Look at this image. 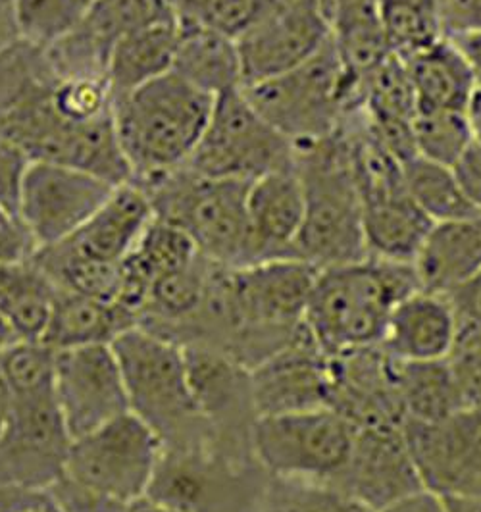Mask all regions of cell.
<instances>
[{
  "label": "cell",
  "mask_w": 481,
  "mask_h": 512,
  "mask_svg": "<svg viewBox=\"0 0 481 512\" xmlns=\"http://www.w3.org/2000/svg\"><path fill=\"white\" fill-rule=\"evenodd\" d=\"M116 185L70 166L31 162L22 185L18 218L35 249L64 241L79 230Z\"/></svg>",
  "instance_id": "obj_13"
},
{
  "label": "cell",
  "mask_w": 481,
  "mask_h": 512,
  "mask_svg": "<svg viewBox=\"0 0 481 512\" xmlns=\"http://www.w3.org/2000/svg\"><path fill=\"white\" fill-rule=\"evenodd\" d=\"M253 451L272 478L333 486L351 459L353 426L331 409L260 416Z\"/></svg>",
  "instance_id": "obj_11"
},
{
  "label": "cell",
  "mask_w": 481,
  "mask_h": 512,
  "mask_svg": "<svg viewBox=\"0 0 481 512\" xmlns=\"http://www.w3.org/2000/svg\"><path fill=\"white\" fill-rule=\"evenodd\" d=\"M287 0H168L176 22L218 29L235 41Z\"/></svg>",
  "instance_id": "obj_36"
},
{
  "label": "cell",
  "mask_w": 481,
  "mask_h": 512,
  "mask_svg": "<svg viewBox=\"0 0 481 512\" xmlns=\"http://www.w3.org/2000/svg\"><path fill=\"white\" fill-rule=\"evenodd\" d=\"M16 43H20V33L16 26L14 0H0V51H6Z\"/></svg>",
  "instance_id": "obj_50"
},
{
  "label": "cell",
  "mask_w": 481,
  "mask_h": 512,
  "mask_svg": "<svg viewBox=\"0 0 481 512\" xmlns=\"http://www.w3.org/2000/svg\"><path fill=\"white\" fill-rule=\"evenodd\" d=\"M0 512H64L51 487H0Z\"/></svg>",
  "instance_id": "obj_44"
},
{
  "label": "cell",
  "mask_w": 481,
  "mask_h": 512,
  "mask_svg": "<svg viewBox=\"0 0 481 512\" xmlns=\"http://www.w3.org/2000/svg\"><path fill=\"white\" fill-rule=\"evenodd\" d=\"M456 181L468 199L481 214V147L474 141L466 153L462 154L451 166Z\"/></svg>",
  "instance_id": "obj_47"
},
{
  "label": "cell",
  "mask_w": 481,
  "mask_h": 512,
  "mask_svg": "<svg viewBox=\"0 0 481 512\" xmlns=\"http://www.w3.org/2000/svg\"><path fill=\"white\" fill-rule=\"evenodd\" d=\"M52 108L68 122L85 124L112 112L106 77H68L51 85Z\"/></svg>",
  "instance_id": "obj_41"
},
{
  "label": "cell",
  "mask_w": 481,
  "mask_h": 512,
  "mask_svg": "<svg viewBox=\"0 0 481 512\" xmlns=\"http://www.w3.org/2000/svg\"><path fill=\"white\" fill-rule=\"evenodd\" d=\"M31 158L26 151L0 129V208L18 218L22 185L26 180ZM20 220V218H18Z\"/></svg>",
  "instance_id": "obj_43"
},
{
  "label": "cell",
  "mask_w": 481,
  "mask_h": 512,
  "mask_svg": "<svg viewBox=\"0 0 481 512\" xmlns=\"http://www.w3.org/2000/svg\"><path fill=\"white\" fill-rule=\"evenodd\" d=\"M441 497V495H439ZM447 512H481V497L472 495H445L441 497Z\"/></svg>",
  "instance_id": "obj_52"
},
{
  "label": "cell",
  "mask_w": 481,
  "mask_h": 512,
  "mask_svg": "<svg viewBox=\"0 0 481 512\" xmlns=\"http://www.w3.org/2000/svg\"><path fill=\"white\" fill-rule=\"evenodd\" d=\"M176 41V20L139 27L120 37L110 51L106 68L112 99L172 72Z\"/></svg>",
  "instance_id": "obj_29"
},
{
  "label": "cell",
  "mask_w": 481,
  "mask_h": 512,
  "mask_svg": "<svg viewBox=\"0 0 481 512\" xmlns=\"http://www.w3.org/2000/svg\"><path fill=\"white\" fill-rule=\"evenodd\" d=\"M405 436L424 489L481 497V407L437 424L406 422Z\"/></svg>",
  "instance_id": "obj_16"
},
{
  "label": "cell",
  "mask_w": 481,
  "mask_h": 512,
  "mask_svg": "<svg viewBox=\"0 0 481 512\" xmlns=\"http://www.w3.org/2000/svg\"><path fill=\"white\" fill-rule=\"evenodd\" d=\"M331 39L324 0H287L237 39L243 87L299 68Z\"/></svg>",
  "instance_id": "obj_15"
},
{
  "label": "cell",
  "mask_w": 481,
  "mask_h": 512,
  "mask_svg": "<svg viewBox=\"0 0 481 512\" xmlns=\"http://www.w3.org/2000/svg\"><path fill=\"white\" fill-rule=\"evenodd\" d=\"M380 24L387 51L401 60H408L447 37L437 0H381Z\"/></svg>",
  "instance_id": "obj_32"
},
{
  "label": "cell",
  "mask_w": 481,
  "mask_h": 512,
  "mask_svg": "<svg viewBox=\"0 0 481 512\" xmlns=\"http://www.w3.org/2000/svg\"><path fill=\"white\" fill-rule=\"evenodd\" d=\"M241 91L256 112L291 143L333 135L362 110L333 39L299 68Z\"/></svg>",
  "instance_id": "obj_7"
},
{
  "label": "cell",
  "mask_w": 481,
  "mask_h": 512,
  "mask_svg": "<svg viewBox=\"0 0 481 512\" xmlns=\"http://www.w3.org/2000/svg\"><path fill=\"white\" fill-rule=\"evenodd\" d=\"M420 291L449 297L481 272V216L435 222L412 260Z\"/></svg>",
  "instance_id": "obj_24"
},
{
  "label": "cell",
  "mask_w": 481,
  "mask_h": 512,
  "mask_svg": "<svg viewBox=\"0 0 481 512\" xmlns=\"http://www.w3.org/2000/svg\"><path fill=\"white\" fill-rule=\"evenodd\" d=\"M18 341H22V339L18 337V333L14 332V328L8 324V320L0 314V353H2L4 349L12 347V345L18 343Z\"/></svg>",
  "instance_id": "obj_55"
},
{
  "label": "cell",
  "mask_w": 481,
  "mask_h": 512,
  "mask_svg": "<svg viewBox=\"0 0 481 512\" xmlns=\"http://www.w3.org/2000/svg\"><path fill=\"white\" fill-rule=\"evenodd\" d=\"M395 372L406 422L437 424L466 409L449 359L397 360Z\"/></svg>",
  "instance_id": "obj_30"
},
{
  "label": "cell",
  "mask_w": 481,
  "mask_h": 512,
  "mask_svg": "<svg viewBox=\"0 0 481 512\" xmlns=\"http://www.w3.org/2000/svg\"><path fill=\"white\" fill-rule=\"evenodd\" d=\"M466 409L481 407V328L458 326L455 347L449 355Z\"/></svg>",
  "instance_id": "obj_42"
},
{
  "label": "cell",
  "mask_w": 481,
  "mask_h": 512,
  "mask_svg": "<svg viewBox=\"0 0 481 512\" xmlns=\"http://www.w3.org/2000/svg\"><path fill=\"white\" fill-rule=\"evenodd\" d=\"M127 512H179L176 509H172V507H166V505H162V503H158V501H154L151 497H141V499H137V501H133V503H129L127 505Z\"/></svg>",
  "instance_id": "obj_54"
},
{
  "label": "cell",
  "mask_w": 481,
  "mask_h": 512,
  "mask_svg": "<svg viewBox=\"0 0 481 512\" xmlns=\"http://www.w3.org/2000/svg\"><path fill=\"white\" fill-rule=\"evenodd\" d=\"M212 104L214 97L174 72L112 99L114 128L131 181L185 166L208 124Z\"/></svg>",
  "instance_id": "obj_3"
},
{
  "label": "cell",
  "mask_w": 481,
  "mask_h": 512,
  "mask_svg": "<svg viewBox=\"0 0 481 512\" xmlns=\"http://www.w3.org/2000/svg\"><path fill=\"white\" fill-rule=\"evenodd\" d=\"M87 8V0H14L20 41L45 51L81 24Z\"/></svg>",
  "instance_id": "obj_37"
},
{
  "label": "cell",
  "mask_w": 481,
  "mask_h": 512,
  "mask_svg": "<svg viewBox=\"0 0 481 512\" xmlns=\"http://www.w3.org/2000/svg\"><path fill=\"white\" fill-rule=\"evenodd\" d=\"M133 183L149 197L154 218L183 231L206 260L231 270L251 264L247 193L253 181L210 180L181 166Z\"/></svg>",
  "instance_id": "obj_5"
},
{
  "label": "cell",
  "mask_w": 481,
  "mask_h": 512,
  "mask_svg": "<svg viewBox=\"0 0 481 512\" xmlns=\"http://www.w3.org/2000/svg\"><path fill=\"white\" fill-rule=\"evenodd\" d=\"M54 285L27 258L0 262V314L22 341H39L47 328Z\"/></svg>",
  "instance_id": "obj_31"
},
{
  "label": "cell",
  "mask_w": 481,
  "mask_h": 512,
  "mask_svg": "<svg viewBox=\"0 0 481 512\" xmlns=\"http://www.w3.org/2000/svg\"><path fill=\"white\" fill-rule=\"evenodd\" d=\"M256 512H376L326 484L272 478Z\"/></svg>",
  "instance_id": "obj_38"
},
{
  "label": "cell",
  "mask_w": 481,
  "mask_h": 512,
  "mask_svg": "<svg viewBox=\"0 0 481 512\" xmlns=\"http://www.w3.org/2000/svg\"><path fill=\"white\" fill-rule=\"evenodd\" d=\"M183 353L193 397L208 428V447L233 461L256 462L253 434L260 414L251 370L216 351L185 347Z\"/></svg>",
  "instance_id": "obj_12"
},
{
  "label": "cell",
  "mask_w": 481,
  "mask_h": 512,
  "mask_svg": "<svg viewBox=\"0 0 481 512\" xmlns=\"http://www.w3.org/2000/svg\"><path fill=\"white\" fill-rule=\"evenodd\" d=\"M268 484L258 462L233 461L210 447L162 449L147 497L179 512H256Z\"/></svg>",
  "instance_id": "obj_9"
},
{
  "label": "cell",
  "mask_w": 481,
  "mask_h": 512,
  "mask_svg": "<svg viewBox=\"0 0 481 512\" xmlns=\"http://www.w3.org/2000/svg\"><path fill=\"white\" fill-rule=\"evenodd\" d=\"M154 218L151 201L133 181L118 185L108 201L70 237L68 251L104 264H120Z\"/></svg>",
  "instance_id": "obj_23"
},
{
  "label": "cell",
  "mask_w": 481,
  "mask_h": 512,
  "mask_svg": "<svg viewBox=\"0 0 481 512\" xmlns=\"http://www.w3.org/2000/svg\"><path fill=\"white\" fill-rule=\"evenodd\" d=\"M137 326L135 312L118 301H102L56 289L51 316L39 341L52 351L112 345L122 333Z\"/></svg>",
  "instance_id": "obj_26"
},
{
  "label": "cell",
  "mask_w": 481,
  "mask_h": 512,
  "mask_svg": "<svg viewBox=\"0 0 481 512\" xmlns=\"http://www.w3.org/2000/svg\"><path fill=\"white\" fill-rule=\"evenodd\" d=\"M466 114H468V120H470L474 141L481 147V83L478 85L472 101H470Z\"/></svg>",
  "instance_id": "obj_53"
},
{
  "label": "cell",
  "mask_w": 481,
  "mask_h": 512,
  "mask_svg": "<svg viewBox=\"0 0 481 512\" xmlns=\"http://www.w3.org/2000/svg\"><path fill=\"white\" fill-rule=\"evenodd\" d=\"M293 166V143L272 128L241 89L214 97L203 135L185 168L210 180H258Z\"/></svg>",
  "instance_id": "obj_10"
},
{
  "label": "cell",
  "mask_w": 481,
  "mask_h": 512,
  "mask_svg": "<svg viewBox=\"0 0 481 512\" xmlns=\"http://www.w3.org/2000/svg\"><path fill=\"white\" fill-rule=\"evenodd\" d=\"M458 326L481 328V272L449 295Z\"/></svg>",
  "instance_id": "obj_48"
},
{
  "label": "cell",
  "mask_w": 481,
  "mask_h": 512,
  "mask_svg": "<svg viewBox=\"0 0 481 512\" xmlns=\"http://www.w3.org/2000/svg\"><path fill=\"white\" fill-rule=\"evenodd\" d=\"M368 256L412 264L433 222L406 191L403 170L374 172L356 181Z\"/></svg>",
  "instance_id": "obj_20"
},
{
  "label": "cell",
  "mask_w": 481,
  "mask_h": 512,
  "mask_svg": "<svg viewBox=\"0 0 481 512\" xmlns=\"http://www.w3.org/2000/svg\"><path fill=\"white\" fill-rule=\"evenodd\" d=\"M0 376L12 397L54 391V351L43 341H18L0 353Z\"/></svg>",
  "instance_id": "obj_40"
},
{
  "label": "cell",
  "mask_w": 481,
  "mask_h": 512,
  "mask_svg": "<svg viewBox=\"0 0 481 512\" xmlns=\"http://www.w3.org/2000/svg\"><path fill=\"white\" fill-rule=\"evenodd\" d=\"M331 487L376 512L422 491L405 428H353L351 459Z\"/></svg>",
  "instance_id": "obj_19"
},
{
  "label": "cell",
  "mask_w": 481,
  "mask_h": 512,
  "mask_svg": "<svg viewBox=\"0 0 481 512\" xmlns=\"http://www.w3.org/2000/svg\"><path fill=\"white\" fill-rule=\"evenodd\" d=\"M318 268L299 258L258 262L231 270L237 335L231 359L253 370L303 328Z\"/></svg>",
  "instance_id": "obj_6"
},
{
  "label": "cell",
  "mask_w": 481,
  "mask_h": 512,
  "mask_svg": "<svg viewBox=\"0 0 481 512\" xmlns=\"http://www.w3.org/2000/svg\"><path fill=\"white\" fill-rule=\"evenodd\" d=\"M112 351L129 410L151 428L162 449L208 447V428L193 397L183 349L137 326L122 333Z\"/></svg>",
  "instance_id": "obj_4"
},
{
  "label": "cell",
  "mask_w": 481,
  "mask_h": 512,
  "mask_svg": "<svg viewBox=\"0 0 481 512\" xmlns=\"http://www.w3.org/2000/svg\"><path fill=\"white\" fill-rule=\"evenodd\" d=\"M174 20L168 0H93L79 27L110 54L129 31Z\"/></svg>",
  "instance_id": "obj_34"
},
{
  "label": "cell",
  "mask_w": 481,
  "mask_h": 512,
  "mask_svg": "<svg viewBox=\"0 0 481 512\" xmlns=\"http://www.w3.org/2000/svg\"><path fill=\"white\" fill-rule=\"evenodd\" d=\"M458 337V318L449 297L414 291L389 318L381 347L397 360L449 359Z\"/></svg>",
  "instance_id": "obj_22"
},
{
  "label": "cell",
  "mask_w": 481,
  "mask_h": 512,
  "mask_svg": "<svg viewBox=\"0 0 481 512\" xmlns=\"http://www.w3.org/2000/svg\"><path fill=\"white\" fill-rule=\"evenodd\" d=\"M451 39L458 45V49L464 52L481 83V33H468Z\"/></svg>",
  "instance_id": "obj_51"
},
{
  "label": "cell",
  "mask_w": 481,
  "mask_h": 512,
  "mask_svg": "<svg viewBox=\"0 0 481 512\" xmlns=\"http://www.w3.org/2000/svg\"><path fill=\"white\" fill-rule=\"evenodd\" d=\"M412 264L368 256L318 272L304 324L328 355L383 343L395 307L418 291Z\"/></svg>",
  "instance_id": "obj_2"
},
{
  "label": "cell",
  "mask_w": 481,
  "mask_h": 512,
  "mask_svg": "<svg viewBox=\"0 0 481 512\" xmlns=\"http://www.w3.org/2000/svg\"><path fill=\"white\" fill-rule=\"evenodd\" d=\"M54 395L70 439L87 436L129 412L112 345L54 351Z\"/></svg>",
  "instance_id": "obj_14"
},
{
  "label": "cell",
  "mask_w": 481,
  "mask_h": 512,
  "mask_svg": "<svg viewBox=\"0 0 481 512\" xmlns=\"http://www.w3.org/2000/svg\"><path fill=\"white\" fill-rule=\"evenodd\" d=\"M380 512H447L443 499L428 489L416 491L405 499L381 509Z\"/></svg>",
  "instance_id": "obj_49"
},
{
  "label": "cell",
  "mask_w": 481,
  "mask_h": 512,
  "mask_svg": "<svg viewBox=\"0 0 481 512\" xmlns=\"http://www.w3.org/2000/svg\"><path fill=\"white\" fill-rule=\"evenodd\" d=\"M330 357L331 410L353 428H405L397 360L381 345Z\"/></svg>",
  "instance_id": "obj_17"
},
{
  "label": "cell",
  "mask_w": 481,
  "mask_h": 512,
  "mask_svg": "<svg viewBox=\"0 0 481 512\" xmlns=\"http://www.w3.org/2000/svg\"><path fill=\"white\" fill-rule=\"evenodd\" d=\"M447 37L481 33V0H437Z\"/></svg>",
  "instance_id": "obj_45"
},
{
  "label": "cell",
  "mask_w": 481,
  "mask_h": 512,
  "mask_svg": "<svg viewBox=\"0 0 481 512\" xmlns=\"http://www.w3.org/2000/svg\"><path fill=\"white\" fill-rule=\"evenodd\" d=\"M406 191L431 222H449L481 216L464 197L449 166L412 156L403 164Z\"/></svg>",
  "instance_id": "obj_33"
},
{
  "label": "cell",
  "mask_w": 481,
  "mask_h": 512,
  "mask_svg": "<svg viewBox=\"0 0 481 512\" xmlns=\"http://www.w3.org/2000/svg\"><path fill=\"white\" fill-rule=\"evenodd\" d=\"M405 62L418 106L468 112L480 79L451 37Z\"/></svg>",
  "instance_id": "obj_28"
},
{
  "label": "cell",
  "mask_w": 481,
  "mask_h": 512,
  "mask_svg": "<svg viewBox=\"0 0 481 512\" xmlns=\"http://www.w3.org/2000/svg\"><path fill=\"white\" fill-rule=\"evenodd\" d=\"M303 214V189L293 166L254 180L247 193L251 264L297 258Z\"/></svg>",
  "instance_id": "obj_21"
},
{
  "label": "cell",
  "mask_w": 481,
  "mask_h": 512,
  "mask_svg": "<svg viewBox=\"0 0 481 512\" xmlns=\"http://www.w3.org/2000/svg\"><path fill=\"white\" fill-rule=\"evenodd\" d=\"M52 81L54 77L43 49H35L20 41L10 49L0 51V122H4L35 89Z\"/></svg>",
  "instance_id": "obj_39"
},
{
  "label": "cell",
  "mask_w": 481,
  "mask_h": 512,
  "mask_svg": "<svg viewBox=\"0 0 481 512\" xmlns=\"http://www.w3.org/2000/svg\"><path fill=\"white\" fill-rule=\"evenodd\" d=\"M162 445L131 410L70 441L62 480L120 505L147 495Z\"/></svg>",
  "instance_id": "obj_8"
},
{
  "label": "cell",
  "mask_w": 481,
  "mask_h": 512,
  "mask_svg": "<svg viewBox=\"0 0 481 512\" xmlns=\"http://www.w3.org/2000/svg\"><path fill=\"white\" fill-rule=\"evenodd\" d=\"M293 168L304 199L297 258L318 270L368 258L362 205L343 128L322 139L293 143Z\"/></svg>",
  "instance_id": "obj_1"
},
{
  "label": "cell",
  "mask_w": 481,
  "mask_h": 512,
  "mask_svg": "<svg viewBox=\"0 0 481 512\" xmlns=\"http://www.w3.org/2000/svg\"><path fill=\"white\" fill-rule=\"evenodd\" d=\"M251 384L260 416L330 409L331 357L303 324L285 347L254 366Z\"/></svg>",
  "instance_id": "obj_18"
},
{
  "label": "cell",
  "mask_w": 481,
  "mask_h": 512,
  "mask_svg": "<svg viewBox=\"0 0 481 512\" xmlns=\"http://www.w3.org/2000/svg\"><path fill=\"white\" fill-rule=\"evenodd\" d=\"M176 24L178 41L172 72L210 97L241 89L243 74L237 41L212 27L191 22Z\"/></svg>",
  "instance_id": "obj_27"
},
{
  "label": "cell",
  "mask_w": 481,
  "mask_h": 512,
  "mask_svg": "<svg viewBox=\"0 0 481 512\" xmlns=\"http://www.w3.org/2000/svg\"><path fill=\"white\" fill-rule=\"evenodd\" d=\"M87 2H89V4H91V2H93V0H87Z\"/></svg>",
  "instance_id": "obj_56"
},
{
  "label": "cell",
  "mask_w": 481,
  "mask_h": 512,
  "mask_svg": "<svg viewBox=\"0 0 481 512\" xmlns=\"http://www.w3.org/2000/svg\"><path fill=\"white\" fill-rule=\"evenodd\" d=\"M412 133L418 156L449 168L474 143L468 114L458 110L418 106Z\"/></svg>",
  "instance_id": "obj_35"
},
{
  "label": "cell",
  "mask_w": 481,
  "mask_h": 512,
  "mask_svg": "<svg viewBox=\"0 0 481 512\" xmlns=\"http://www.w3.org/2000/svg\"><path fill=\"white\" fill-rule=\"evenodd\" d=\"M35 253L24 224L0 208V262H22Z\"/></svg>",
  "instance_id": "obj_46"
},
{
  "label": "cell",
  "mask_w": 481,
  "mask_h": 512,
  "mask_svg": "<svg viewBox=\"0 0 481 512\" xmlns=\"http://www.w3.org/2000/svg\"><path fill=\"white\" fill-rule=\"evenodd\" d=\"M416 93L405 60L387 54L364 81L362 114L381 143L403 164L416 156L414 118Z\"/></svg>",
  "instance_id": "obj_25"
}]
</instances>
